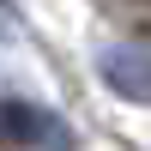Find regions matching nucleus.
Returning a JSON list of instances; mask_svg holds the SVG:
<instances>
[{"mask_svg": "<svg viewBox=\"0 0 151 151\" xmlns=\"http://www.w3.org/2000/svg\"><path fill=\"white\" fill-rule=\"evenodd\" d=\"M0 139L6 145H36V151H73V133L60 115H48V109L36 103H0Z\"/></svg>", "mask_w": 151, "mask_h": 151, "instance_id": "1", "label": "nucleus"}, {"mask_svg": "<svg viewBox=\"0 0 151 151\" xmlns=\"http://www.w3.org/2000/svg\"><path fill=\"white\" fill-rule=\"evenodd\" d=\"M103 85L115 97H127V103H151V48L145 42H115L103 48Z\"/></svg>", "mask_w": 151, "mask_h": 151, "instance_id": "2", "label": "nucleus"}]
</instances>
